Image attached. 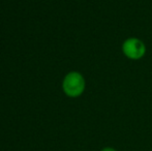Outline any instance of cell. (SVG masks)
Wrapping results in <instances>:
<instances>
[{
  "label": "cell",
  "instance_id": "2",
  "mask_svg": "<svg viewBox=\"0 0 152 151\" xmlns=\"http://www.w3.org/2000/svg\"><path fill=\"white\" fill-rule=\"evenodd\" d=\"M122 53L130 60H140L146 54L144 42L138 37H128L122 44Z\"/></svg>",
  "mask_w": 152,
  "mask_h": 151
},
{
  "label": "cell",
  "instance_id": "1",
  "mask_svg": "<svg viewBox=\"0 0 152 151\" xmlns=\"http://www.w3.org/2000/svg\"><path fill=\"white\" fill-rule=\"evenodd\" d=\"M86 82L84 77L78 71H70L65 76L62 83V88L67 96L78 97L84 92Z\"/></svg>",
  "mask_w": 152,
  "mask_h": 151
},
{
  "label": "cell",
  "instance_id": "3",
  "mask_svg": "<svg viewBox=\"0 0 152 151\" xmlns=\"http://www.w3.org/2000/svg\"><path fill=\"white\" fill-rule=\"evenodd\" d=\"M100 151H117V150L114 149V148H112V147H106V148H104V149H102Z\"/></svg>",
  "mask_w": 152,
  "mask_h": 151
}]
</instances>
